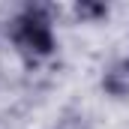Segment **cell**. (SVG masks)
<instances>
[{
	"label": "cell",
	"mask_w": 129,
	"mask_h": 129,
	"mask_svg": "<svg viewBox=\"0 0 129 129\" xmlns=\"http://www.w3.org/2000/svg\"><path fill=\"white\" fill-rule=\"evenodd\" d=\"M9 39L12 45L27 54V57H48L57 48V36H54V24L51 15L42 6H27L21 9L12 21H9Z\"/></svg>",
	"instance_id": "obj_1"
},
{
	"label": "cell",
	"mask_w": 129,
	"mask_h": 129,
	"mask_svg": "<svg viewBox=\"0 0 129 129\" xmlns=\"http://www.w3.org/2000/svg\"><path fill=\"white\" fill-rule=\"evenodd\" d=\"M102 90L114 99H129V57H120L102 72Z\"/></svg>",
	"instance_id": "obj_2"
},
{
	"label": "cell",
	"mask_w": 129,
	"mask_h": 129,
	"mask_svg": "<svg viewBox=\"0 0 129 129\" xmlns=\"http://www.w3.org/2000/svg\"><path fill=\"white\" fill-rule=\"evenodd\" d=\"M54 129H87V117L81 111H66L63 117L54 123Z\"/></svg>",
	"instance_id": "obj_4"
},
{
	"label": "cell",
	"mask_w": 129,
	"mask_h": 129,
	"mask_svg": "<svg viewBox=\"0 0 129 129\" xmlns=\"http://www.w3.org/2000/svg\"><path fill=\"white\" fill-rule=\"evenodd\" d=\"M75 15L84 18V21L105 18V15H108V6H102V3H78V6H75Z\"/></svg>",
	"instance_id": "obj_3"
}]
</instances>
